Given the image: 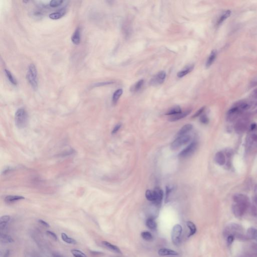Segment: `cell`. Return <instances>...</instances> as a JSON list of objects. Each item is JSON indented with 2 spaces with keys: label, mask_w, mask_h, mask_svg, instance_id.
<instances>
[{
  "label": "cell",
  "mask_w": 257,
  "mask_h": 257,
  "mask_svg": "<svg viewBox=\"0 0 257 257\" xmlns=\"http://www.w3.org/2000/svg\"><path fill=\"white\" fill-rule=\"evenodd\" d=\"M5 72L6 75L7 76V78L10 81L11 83L14 86H16L17 84V81H16V79H15V77L13 76V75L12 74L11 72L7 69L5 70Z\"/></svg>",
  "instance_id": "f1b7e54d"
},
{
  "label": "cell",
  "mask_w": 257,
  "mask_h": 257,
  "mask_svg": "<svg viewBox=\"0 0 257 257\" xmlns=\"http://www.w3.org/2000/svg\"><path fill=\"white\" fill-rule=\"evenodd\" d=\"M144 82V81L143 79H141L139 81L132 86L130 88V91L132 93H136L139 91L141 89V88H142V86H143Z\"/></svg>",
  "instance_id": "cb8c5ba5"
},
{
  "label": "cell",
  "mask_w": 257,
  "mask_h": 257,
  "mask_svg": "<svg viewBox=\"0 0 257 257\" xmlns=\"http://www.w3.org/2000/svg\"><path fill=\"white\" fill-rule=\"evenodd\" d=\"M71 253L74 257H87L86 254L78 249H72L71 250Z\"/></svg>",
  "instance_id": "1f68e13d"
},
{
  "label": "cell",
  "mask_w": 257,
  "mask_h": 257,
  "mask_svg": "<svg viewBox=\"0 0 257 257\" xmlns=\"http://www.w3.org/2000/svg\"><path fill=\"white\" fill-rule=\"evenodd\" d=\"M25 198L23 196L18 195H9L6 197L5 200L7 203H11L20 200H24Z\"/></svg>",
  "instance_id": "d6986e66"
},
{
  "label": "cell",
  "mask_w": 257,
  "mask_h": 257,
  "mask_svg": "<svg viewBox=\"0 0 257 257\" xmlns=\"http://www.w3.org/2000/svg\"><path fill=\"white\" fill-rule=\"evenodd\" d=\"M193 128V126L191 124H187L184 125L181 129L179 130L178 133L177 134L178 137L181 136L185 135L187 133L192 130Z\"/></svg>",
  "instance_id": "e0dca14e"
},
{
  "label": "cell",
  "mask_w": 257,
  "mask_h": 257,
  "mask_svg": "<svg viewBox=\"0 0 257 257\" xmlns=\"http://www.w3.org/2000/svg\"><path fill=\"white\" fill-rule=\"evenodd\" d=\"M247 235L249 238L257 241V229L254 227L249 228L247 231Z\"/></svg>",
  "instance_id": "d4e9b609"
},
{
  "label": "cell",
  "mask_w": 257,
  "mask_h": 257,
  "mask_svg": "<svg viewBox=\"0 0 257 257\" xmlns=\"http://www.w3.org/2000/svg\"><path fill=\"white\" fill-rule=\"evenodd\" d=\"M171 188H170L169 187H166V198H165V202H167V200H168V198H169V196L170 193L171 192Z\"/></svg>",
  "instance_id": "60d3db41"
},
{
  "label": "cell",
  "mask_w": 257,
  "mask_h": 257,
  "mask_svg": "<svg viewBox=\"0 0 257 257\" xmlns=\"http://www.w3.org/2000/svg\"><path fill=\"white\" fill-rule=\"evenodd\" d=\"M102 244L105 248H107L112 252H114L117 254H122L121 250L120 249L119 247H118L115 245H113L108 241H102Z\"/></svg>",
  "instance_id": "30bf717a"
},
{
  "label": "cell",
  "mask_w": 257,
  "mask_h": 257,
  "mask_svg": "<svg viewBox=\"0 0 257 257\" xmlns=\"http://www.w3.org/2000/svg\"><path fill=\"white\" fill-rule=\"evenodd\" d=\"M146 225L152 231H155L157 229V224L153 217H149L147 219L146 221Z\"/></svg>",
  "instance_id": "9a60e30c"
},
{
  "label": "cell",
  "mask_w": 257,
  "mask_h": 257,
  "mask_svg": "<svg viewBox=\"0 0 257 257\" xmlns=\"http://www.w3.org/2000/svg\"><path fill=\"white\" fill-rule=\"evenodd\" d=\"M181 112H181V109L180 108V107L177 105V106H175V107L170 108L169 110L167 112L166 115H175L176 114L181 113Z\"/></svg>",
  "instance_id": "484cf974"
},
{
  "label": "cell",
  "mask_w": 257,
  "mask_h": 257,
  "mask_svg": "<svg viewBox=\"0 0 257 257\" xmlns=\"http://www.w3.org/2000/svg\"><path fill=\"white\" fill-rule=\"evenodd\" d=\"M11 217L9 215H3L0 218V229L2 231L5 229L7 226V224L10 220Z\"/></svg>",
  "instance_id": "ac0fdd59"
},
{
  "label": "cell",
  "mask_w": 257,
  "mask_h": 257,
  "mask_svg": "<svg viewBox=\"0 0 257 257\" xmlns=\"http://www.w3.org/2000/svg\"><path fill=\"white\" fill-rule=\"evenodd\" d=\"M215 162L219 165H223L226 162V158H225V156L222 152L220 151L217 153L215 155Z\"/></svg>",
  "instance_id": "2e32d148"
},
{
  "label": "cell",
  "mask_w": 257,
  "mask_h": 257,
  "mask_svg": "<svg viewBox=\"0 0 257 257\" xmlns=\"http://www.w3.org/2000/svg\"><path fill=\"white\" fill-rule=\"evenodd\" d=\"M27 120L28 115L26 110L23 108L18 109L15 114L16 126L20 128H24L26 126Z\"/></svg>",
  "instance_id": "7a4b0ae2"
},
{
  "label": "cell",
  "mask_w": 257,
  "mask_h": 257,
  "mask_svg": "<svg viewBox=\"0 0 257 257\" xmlns=\"http://www.w3.org/2000/svg\"><path fill=\"white\" fill-rule=\"evenodd\" d=\"M234 241V236L232 234L229 235V236H228L227 238V243L228 245H230L233 243V241Z\"/></svg>",
  "instance_id": "f35d334b"
},
{
  "label": "cell",
  "mask_w": 257,
  "mask_h": 257,
  "mask_svg": "<svg viewBox=\"0 0 257 257\" xmlns=\"http://www.w3.org/2000/svg\"><path fill=\"white\" fill-rule=\"evenodd\" d=\"M121 126H122V125H121V124H120L117 125L115 127V128H114L113 130L112 131V134H115V133H117V132L119 131V130H120V129L121 128Z\"/></svg>",
  "instance_id": "ab89813d"
},
{
  "label": "cell",
  "mask_w": 257,
  "mask_h": 257,
  "mask_svg": "<svg viewBox=\"0 0 257 257\" xmlns=\"http://www.w3.org/2000/svg\"><path fill=\"white\" fill-rule=\"evenodd\" d=\"M158 255L160 256H178L179 253L175 251L169 249L162 248L158 251Z\"/></svg>",
  "instance_id": "9c48e42d"
},
{
  "label": "cell",
  "mask_w": 257,
  "mask_h": 257,
  "mask_svg": "<svg viewBox=\"0 0 257 257\" xmlns=\"http://www.w3.org/2000/svg\"><path fill=\"white\" fill-rule=\"evenodd\" d=\"M154 191L155 193L156 196L155 201L154 202V203L156 205H160L162 200L163 196V191L159 188H156Z\"/></svg>",
  "instance_id": "4fadbf2b"
},
{
  "label": "cell",
  "mask_w": 257,
  "mask_h": 257,
  "mask_svg": "<svg viewBox=\"0 0 257 257\" xmlns=\"http://www.w3.org/2000/svg\"><path fill=\"white\" fill-rule=\"evenodd\" d=\"M38 222L39 224H42V226H44V227H50L49 224H48L47 222H46L45 221H44V220H42V219H39Z\"/></svg>",
  "instance_id": "b9f144b4"
},
{
  "label": "cell",
  "mask_w": 257,
  "mask_h": 257,
  "mask_svg": "<svg viewBox=\"0 0 257 257\" xmlns=\"http://www.w3.org/2000/svg\"><path fill=\"white\" fill-rule=\"evenodd\" d=\"M26 77L33 89L37 90L38 88V73L37 68L34 64H31L28 67Z\"/></svg>",
  "instance_id": "6da1fadb"
},
{
  "label": "cell",
  "mask_w": 257,
  "mask_h": 257,
  "mask_svg": "<svg viewBox=\"0 0 257 257\" xmlns=\"http://www.w3.org/2000/svg\"><path fill=\"white\" fill-rule=\"evenodd\" d=\"M53 257H65L63 256L58 254H55L53 255Z\"/></svg>",
  "instance_id": "7bdbcfd3"
},
{
  "label": "cell",
  "mask_w": 257,
  "mask_h": 257,
  "mask_svg": "<svg viewBox=\"0 0 257 257\" xmlns=\"http://www.w3.org/2000/svg\"><path fill=\"white\" fill-rule=\"evenodd\" d=\"M10 255V250L9 249H7L3 252L1 251V257H9Z\"/></svg>",
  "instance_id": "e575fe53"
},
{
  "label": "cell",
  "mask_w": 257,
  "mask_h": 257,
  "mask_svg": "<svg viewBox=\"0 0 257 257\" xmlns=\"http://www.w3.org/2000/svg\"><path fill=\"white\" fill-rule=\"evenodd\" d=\"M191 112V110H186L183 113L181 112V113H179V114L172 115L171 117L170 118L169 120L170 122H175V121H178L179 120L183 119L184 118L186 117L187 115H188Z\"/></svg>",
  "instance_id": "8fae6325"
},
{
  "label": "cell",
  "mask_w": 257,
  "mask_h": 257,
  "mask_svg": "<svg viewBox=\"0 0 257 257\" xmlns=\"http://www.w3.org/2000/svg\"><path fill=\"white\" fill-rule=\"evenodd\" d=\"M65 11L64 10H61L59 11H57L56 12L52 13L50 14L49 17L50 19L52 20L59 19L60 18L62 17L65 14Z\"/></svg>",
  "instance_id": "44dd1931"
},
{
  "label": "cell",
  "mask_w": 257,
  "mask_h": 257,
  "mask_svg": "<svg viewBox=\"0 0 257 257\" xmlns=\"http://www.w3.org/2000/svg\"><path fill=\"white\" fill-rule=\"evenodd\" d=\"M231 14V11L230 10H227L224 14H222V16H220L219 20L217 21V25H220L224 22V20H226L227 18L229 17Z\"/></svg>",
  "instance_id": "4dcf8cb0"
},
{
  "label": "cell",
  "mask_w": 257,
  "mask_h": 257,
  "mask_svg": "<svg viewBox=\"0 0 257 257\" xmlns=\"http://www.w3.org/2000/svg\"><path fill=\"white\" fill-rule=\"evenodd\" d=\"M205 107H202L201 108H200V110H198V112H196V113L194 114V115H193V118H196L198 117L199 115H200L203 113V111L205 110Z\"/></svg>",
  "instance_id": "74e56055"
},
{
  "label": "cell",
  "mask_w": 257,
  "mask_h": 257,
  "mask_svg": "<svg viewBox=\"0 0 257 257\" xmlns=\"http://www.w3.org/2000/svg\"><path fill=\"white\" fill-rule=\"evenodd\" d=\"M166 76L165 72L164 71L159 72L151 79L150 84L153 86H159L162 84L166 79Z\"/></svg>",
  "instance_id": "8992f818"
},
{
  "label": "cell",
  "mask_w": 257,
  "mask_h": 257,
  "mask_svg": "<svg viewBox=\"0 0 257 257\" xmlns=\"http://www.w3.org/2000/svg\"><path fill=\"white\" fill-rule=\"evenodd\" d=\"M216 56H217V51L215 50H213L212 51V52L210 54V55L208 57V59L206 61V68H208L212 65V64L213 63V62L215 60Z\"/></svg>",
  "instance_id": "ffe728a7"
},
{
  "label": "cell",
  "mask_w": 257,
  "mask_h": 257,
  "mask_svg": "<svg viewBox=\"0 0 257 257\" xmlns=\"http://www.w3.org/2000/svg\"><path fill=\"white\" fill-rule=\"evenodd\" d=\"M91 253H92L91 254H95V255H101L102 253H101V252H94V251H92Z\"/></svg>",
  "instance_id": "ee69618b"
},
{
  "label": "cell",
  "mask_w": 257,
  "mask_h": 257,
  "mask_svg": "<svg viewBox=\"0 0 257 257\" xmlns=\"http://www.w3.org/2000/svg\"><path fill=\"white\" fill-rule=\"evenodd\" d=\"M0 241L2 244H11L14 242V240L12 236L8 234L1 233Z\"/></svg>",
  "instance_id": "5bb4252c"
},
{
  "label": "cell",
  "mask_w": 257,
  "mask_h": 257,
  "mask_svg": "<svg viewBox=\"0 0 257 257\" xmlns=\"http://www.w3.org/2000/svg\"><path fill=\"white\" fill-rule=\"evenodd\" d=\"M247 205L236 203L233 207V212L236 217H241L245 212Z\"/></svg>",
  "instance_id": "52a82bcc"
},
{
  "label": "cell",
  "mask_w": 257,
  "mask_h": 257,
  "mask_svg": "<svg viewBox=\"0 0 257 257\" xmlns=\"http://www.w3.org/2000/svg\"><path fill=\"white\" fill-rule=\"evenodd\" d=\"M46 234H47L48 236L50 237L52 239L54 240V241H57L58 238L57 235L55 233L52 232L50 231H46Z\"/></svg>",
  "instance_id": "836d02e7"
},
{
  "label": "cell",
  "mask_w": 257,
  "mask_h": 257,
  "mask_svg": "<svg viewBox=\"0 0 257 257\" xmlns=\"http://www.w3.org/2000/svg\"><path fill=\"white\" fill-rule=\"evenodd\" d=\"M197 147H198L197 142H192L180 153V154H179V157L182 158L188 157L195 152V151L197 149Z\"/></svg>",
  "instance_id": "5b68a950"
},
{
  "label": "cell",
  "mask_w": 257,
  "mask_h": 257,
  "mask_svg": "<svg viewBox=\"0 0 257 257\" xmlns=\"http://www.w3.org/2000/svg\"><path fill=\"white\" fill-rule=\"evenodd\" d=\"M186 224H187V227L189 228V230H190V232H189V234L188 236V237L189 238V237L193 236L196 233L197 229H196V226L195 225V224L191 221H188L186 222Z\"/></svg>",
  "instance_id": "7402d4cb"
},
{
  "label": "cell",
  "mask_w": 257,
  "mask_h": 257,
  "mask_svg": "<svg viewBox=\"0 0 257 257\" xmlns=\"http://www.w3.org/2000/svg\"><path fill=\"white\" fill-rule=\"evenodd\" d=\"M194 66L193 64H190L187 65V67H185V68H184L183 70L178 72L177 76L179 78H182V77H184V76L187 75V74H188L190 72H192L193 69V68H194Z\"/></svg>",
  "instance_id": "7c38bea8"
},
{
  "label": "cell",
  "mask_w": 257,
  "mask_h": 257,
  "mask_svg": "<svg viewBox=\"0 0 257 257\" xmlns=\"http://www.w3.org/2000/svg\"><path fill=\"white\" fill-rule=\"evenodd\" d=\"M190 140V137L189 135H185L178 137L171 145V149L172 150H176L185 145Z\"/></svg>",
  "instance_id": "277c9868"
},
{
  "label": "cell",
  "mask_w": 257,
  "mask_h": 257,
  "mask_svg": "<svg viewBox=\"0 0 257 257\" xmlns=\"http://www.w3.org/2000/svg\"><path fill=\"white\" fill-rule=\"evenodd\" d=\"M123 91L122 89H119L117 90L114 93L113 96V103L114 105H115L117 103L118 100H119L120 98L121 97V96L122 94Z\"/></svg>",
  "instance_id": "83f0119b"
},
{
  "label": "cell",
  "mask_w": 257,
  "mask_h": 257,
  "mask_svg": "<svg viewBox=\"0 0 257 257\" xmlns=\"http://www.w3.org/2000/svg\"><path fill=\"white\" fill-rule=\"evenodd\" d=\"M113 83H114L113 81H105V82H99V83H98V84H95V87L100 86H106V85L112 84Z\"/></svg>",
  "instance_id": "8d00e7d4"
},
{
  "label": "cell",
  "mask_w": 257,
  "mask_h": 257,
  "mask_svg": "<svg viewBox=\"0 0 257 257\" xmlns=\"http://www.w3.org/2000/svg\"><path fill=\"white\" fill-rule=\"evenodd\" d=\"M141 236L146 241H151L153 240V236L149 232L144 231L141 233Z\"/></svg>",
  "instance_id": "f546056e"
},
{
  "label": "cell",
  "mask_w": 257,
  "mask_h": 257,
  "mask_svg": "<svg viewBox=\"0 0 257 257\" xmlns=\"http://www.w3.org/2000/svg\"><path fill=\"white\" fill-rule=\"evenodd\" d=\"M145 196L146 198L149 201H152L153 203L155 201V193L154 192V190H147L146 191Z\"/></svg>",
  "instance_id": "4316f807"
},
{
  "label": "cell",
  "mask_w": 257,
  "mask_h": 257,
  "mask_svg": "<svg viewBox=\"0 0 257 257\" xmlns=\"http://www.w3.org/2000/svg\"><path fill=\"white\" fill-rule=\"evenodd\" d=\"M61 239H62V240H63V241L67 243V244H72V245H75L77 244L76 240H74L73 238H70L69 236H68L65 233H61Z\"/></svg>",
  "instance_id": "603a6c76"
},
{
  "label": "cell",
  "mask_w": 257,
  "mask_h": 257,
  "mask_svg": "<svg viewBox=\"0 0 257 257\" xmlns=\"http://www.w3.org/2000/svg\"><path fill=\"white\" fill-rule=\"evenodd\" d=\"M182 232V227L180 224H175L172 228L171 235L172 241L175 246H178L180 244Z\"/></svg>",
  "instance_id": "3957f363"
},
{
  "label": "cell",
  "mask_w": 257,
  "mask_h": 257,
  "mask_svg": "<svg viewBox=\"0 0 257 257\" xmlns=\"http://www.w3.org/2000/svg\"><path fill=\"white\" fill-rule=\"evenodd\" d=\"M200 121L204 124H208L209 120L206 115H201V117L200 118Z\"/></svg>",
  "instance_id": "d590c367"
},
{
  "label": "cell",
  "mask_w": 257,
  "mask_h": 257,
  "mask_svg": "<svg viewBox=\"0 0 257 257\" xmlns=\"http://www.w3.org/2000/svg\"><path fill=\"white\" fill-rule=\"evenodd\" d=\"M62 3H63V1H62V0H52L50 2L49 5L50 6V7L55 8V7H57L61 5Z\"/></svg>",
  "instance_id": "d6a6232c"
},
{
  "label": "cell",
  "mask_w": 257,
  "mask_h": 257,
  "mask_svg": "<svg viewBox=\"0 0 257 257\" xmlns=\"http://www.w3.org/2000/svg\"><path fill=\"white\" fill-rule=\"evenodd\" d=\"M81 40V30L79 27H77L72 35V41L75 45H79Z\"/></svg>",
  "instance_id": "ba28073f"
}]
</instances>
